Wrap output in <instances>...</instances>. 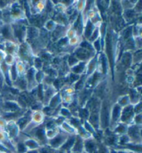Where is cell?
Returning <instances> with one entry per match:
<instances>
[{
	"label": "cell",
	"instance_id": "6da1fadb",
	"mask_svg": "<svg viewBox=\"0 0 142 153\" xmlns=\"http://www.w3.org/2000/svg\"><path fill=\"white\" fill-rule=\"evenodd\" d=\"M100 119H101V124L103 128H107L110 123V106L108 102L105 101L103 103L101 112H100Z\"/></svg>",
	"mask_w": 142,
	"mask_h": 153
},
{
	"label": "cell",
	"instance_id": "7a4b0ae2",
	"mask_svg": "<svg viewBox=\"0 0 142 153\" xmlns=\"http://www.w3.org/2000/svg\"><path fill=\"white\" fill-rule=\"evenodd\" d=\"M106 47H107V52H108V58L110 59L111 66L113 67V53H112V46L111 43L110 36L108 35L106 38Z\"/></svg>",
	"mask_w": 142,
	"mask_h": 153
},
{
	"label": "cell",
	"instance_id": "3957f363",
	"mask_svg": "<svg viewBox=\"0 0 142 153\" xmlns=\"http://www.w3.org/2000/svg\"><path fill=\"white\" fill-rule=\"evenodd\" d=\"M133 115V111H132V107H128L126 108L125 110H124V111L122 114V117L121 119L123 121H128L132 118Z\"/></svg>",
	"mask_w": 142,
	"mask_h": 153
},
{
	"label": "cell",
	"instance_id": "277c9868",
	"mask_svg": "<svg viewBox=\"0 0 142 153\" xmlns=\"http://www.w3.org/2000/svg\"><path fill=\"white\" fill-rule=\"evenodd\" d=\"M121 114V108L119 105H115L114 107L113 112H112V119L113 121H117L120 117Z\"/></svg>",
	"mask_w": 142,
	"mask_h": 153
},
{
	"label": "cell",
	"instance_id": "5b68a950",
	"mask_svg": "<svg viewBox=\"0 0 142 153\" xmlns=\"http://www.w3.org/2000/svg\"><path fill=\"white\" fill-rule=\"evenodd\" d=\"M64 139H65L64 137L58 136V137H56V138L52 140L50 143H51V146L56 148V147H58V146H60V144L62 143V141H63V140H64Z\"/></svg>",
	"mask_w": 142,
	"mask_h": 153
},
{
	"label": "cell",
	"instance_id": "8992f818",
	"mask_svg": "<svg viewBox=\"0 0 142 153\" xmlns=\"http://www.w3.org/2000/svg\"><path fill=\"white\" fill-rule=\"evenodd\" d=\"M83 150V144H82V141L80 138L78 137L76 139V144H75V147H74V151L80 152H81Z\"/></svg>",
	"mask_w": 142,
	"mask_h": 153
},
{
	"label": "cell",
	"instance_id": "52a82bcc",
	"mask_svg": "<svg viewBox=\"0 0 142 153\" xmlns=\"http://www.w3.org/2000/svg\"><path fill=\"white\" fill-rule=\"evenodd\" d=\"M95 144L92 141H87L86 142V150L89 153H93L94 151Z\"/></svg>",
	"mask_w": 142,
	"mask_h": 153
},
{
	"label": "cell",
	"instance_id": "ba28073f",
	"mask_svg": "<svg viewBox=\"0 0 142 153\" xmlns=\"http://www.w3.org/2000/svg\"><path fill=\"white\" fill-rule=\"evenodd\" d=\"M74 141H75V138H74V137H72L71 139H69V141H67V143H65L64 146H63V148H62L64 150H68L69 148H70L71 146H73Z\"/></svg>",
	"mask_w": 142,
	"mask_h": 153
},
{
	"label": "cell",
	"instance_id": "9c48e42d",
	"mask_svg": "<svg viewBox=\"0 0 142 153\" xmlns=\"http://www.w3.org/2000/svg\"><path fill=\"white\" fill-rule=\"evenodd\" d=\"M93 30V25H91L90 22H89L86 27V31H85V36L86 37H89L91 36Z\"/></svg>",
	"mask_w": 142,
	"mask_h": 153
},
{
	"label": "cell",
	"instance_id": "30bf717a",
	"mask_svg": "<svg viewBox=\"0 0 142 153\" xmlns=\"http://www.w3.org/2000/svg\"><path fill=\"white\" fill-rule=\"evenodd\" d=\"M138 132V129H137L136 127H132V128L130 129V130H129V134L134 138V137H137L139 136Z\"/></svg>",
	"mask_w": 142,
	"mask_h": 153
},
{
	"label": "cell",
	"instance_id": "8fae6325",
	"mask_svg": "<svg viewBox=\"0 0 142 153\" xmlns=\"http://www.w3.org/2000/svg\"><path fill=\"white\" fill-rule=\"evenodd\" d=\"M83 69H84V64L83 63H82V64L78 65V66H76V67H74L73 70L74 71L76 72V73H80V72H81L83 70Z\"/></svg>",
	"mask_w": 142,
	"mask_h": 153
},
{
	"label": "cell",
	"instance_id": "7c38bea8",
	"mask_svg": "<svg viewBox=\"0 0 142 153\" xmlns=\"http://www.w3.org/2000/svg\"><path fill=\"white\" fill-rule=\"evenodd\" d=\"M80 52H77V56L79 57V58H81L82 59H85L87 57V53L86 51H83V50L80 49Z\"/></svg>",
	"mask_w": 142,
	"mask_h": 153
},
{
	"label": "cell",
	"instance_id": "4fadbf2b",
	"mask_svg": "<svg viewBox=\"0 0 142 153\" xmlns=\"http://www.w3.org/2000/svg\"><path fill=\"white\" fill-rule=\"evenodd\" d=\"M36 136L41 140L44 139V138H45V134H44L43 130H38V131H37Z\"/></svg>",
	"mask_w": 142,
	"mask_h": 153
},
{
	"label": "cell",
	"instance_id": "5bb4252c",
	"mask_svg": "<svg viewBox=\"0 0 142 153\" xmlns=\"http://www.w3.org/2000/svg\"><path fill=\"white\" fill-rule=\"evenodd\" d=\"M27 145L28 146H29L30 148H36L38 146V144H37L34 141H28Z\"/></svg>",
	"mask_w": 142,
	"mask_h": 153
},
{
	"label": "cell",
	"instance_id": "9a60e30c",
	"mask_svg": "<svg viewBox=\"0 0 142 153\" xmlns=\"http://www.w3.org/2000/svg\"><path fill=\"white\" fill-rule=\"evenodd\" d=\"M6 105H7L8 108H9L10 110H17V106L15 103H12V102H7Z\"/></svg>",
	"mask_w": 142,
	"mask_h": 153
},
{
	"label": "cell",
	"instance_id": "2e32d148",
	"mask_svg": "<svg viewBox=\"0 0 142 153\" xmlns=\"http://www.w3.org/2000/svg\"><path fill=\"white\" fill-rule=\"evenodd\" d=\"M106 59L105 57L103 58V70L104 74L106 73L107 71V64H106Z\"/></svg>",
	"mask_w": 142,
	"mask_h": 153
},
{
	"label": "cell",
	"instance_id": "e0dca14e",
	"mask_svg": "<svg viewBox=\"0 0 142 153\" xmlns=\"http://www.w3.org/2000/svg\"><path fill=\"white\" fill-rule=\"evenodd\" d=\"M80 116H81L83 118H87L88 117V111L86 110H80Z\"/></svg>",
	"mask_w": 142,
	"mask_h": 153
},
{
	"label": "cell",
	"instance_id": "ac0fdd59",
	"mask_svg": "<svg viewBox=\"0 0 142 153\" xmlns=\"http://www.w3.org/2000/svg\"><path fill=\"white\" fill-rule=\"evenodd\" d=\"M18 150H19V152H21V153L25 152V150H26L25 146H24L22 143L19 144V145H18Z\"/></svg>",
	"mask_w": 142,
	"mask_h": 153
},
{
	"label": "cell",
	"instance_id": "d6986e66",
	"mask_svg": "<svg viewBox=\"0 0 142 153\" xmlns=\"http://www.w3.org/2000/svg\"><path fill=\"white\" fill-rule=\"evenodd\" d=\"M125 130H126V128H125V126H122V125L119 126V127H118V128L117 129V132H121V133H123V132H125Z\"/></svg>",
	"mask_w": 142,
	"mask_h": 153
},
{
	"label": "cell",
	"instance_id": "ffe728a7",
	"mask_svg": "<svg viewBox=\"0 0 142 153\" xmlns=\"http://www.w3.org/2000/svg\"><path fill=\"white\" fill-rule=\"evenodd\" d=\"M3 35L4 37H8V34H9V32H8V27H4L3 28Z\"/></svg>",
	"mask_w": 142,
	"mask_h": 153
},
{
	"label": "cell",
	"instance_id": "44dd1931",
	"mask_svg": "<svg viewBox=\"0 0 142 153\" xmlns=\"http://www.w3.org/2000/svg\"><path fill=\"white\" fill-rule=\"evenodd\" d=\"M95 60H93L92 62H91V63H90V65H89V73H90V72H91L93 71V69L94 68V65H95Z\"/></svg>",
	"mask_w": 142,
	"mask_h": 153
},
{
	"label": "cell",
	"instance_id": "7402d4cb",
	"mask_svg": "<svg viewBox=\"0 0 142 153\" xmlns=\"http://www.w3.org/2000/svg\"><path fill=\"white\" fill-rule=\"evenodd\" d=\"M120 140H121V143H125L128 141V138L127 137L123 136V137H121V139H120Z\"/></svg>",
	"mask_w": 142,
	"mask_h": 153
},
{
	"label": "cell",
	"instance_id": "603a6c76",
	"mask_svg": "<svg viewBox=\"0 0 142 153\" xmlns=\"http://www.w3.org/2000/svg\"><path fill=\"white\" fill-rule=\"evenodd\" d=\"M76 62H77V60H76V58H73V57H71V58H69V65H73Z\"/></svg>",
	"mask_w": 142,
	"mask_h": 153
},
{
	"label": "cell",
	"instance_id": "cb8c5ba5",
	"mask_svg": "<svg viewBox=\"0 0 142 153\" xmlns=\"http://www.w3.org/2000/svg\"><path fill=\"white\" fill-rule=\"evenodd\" d=\"M71 123H73L74 126H78V125H79V121H78V119H72Z\"/></svg>",
	"mask_w": 142,
	"mask_h": 153
},
{
	"label": "cell",
	"instance_id": "d4e9b609",
	"mask_svg": "<svg viewBox=\"0 0 142 153\" xmlns=\"http://www.w3.org/2000/svg\"><path fill=\"white\" fill-rule=\"evenodd\" d=\"M98 153H108V151H107V149L105 147H101L99 149V151Z\"/></svg>",
	"mask_w": 142,
	"mask_h": 153
},
{
	"label": "cell",
	"instance_id": "484cf974",
	"mask_svg": "<svg viewBox=\"0 0 142 153\" xmlns=\"http://www.w3.org/2000/svg\"><path fill=\"white\" fill-rule=\"evenodd\" d=\"M85 127H86V129L87 130L91 131V132H93V129H92V128H91V126H89V124L86 123H85Z\"/></svg>",
	"mask_w": 142,
	"mask_h": 153
},
{
	"label": "cell",
	"instance_id": "4316f807",
	"mask_svg": "<svg viewBox=\"0 0 142 153\" xmlns=\"http://www.w3.org/2000/svg\"><path fill=\"white\" fill-rule=\"evenodd\" d=\"M95 47H96V48H97V50H100V45L99 41H97V42H95Z\"/></svg>",
	"mask_w": 142,
	"mask_h": 153
},
{
	"label": "cell",
	"instance_id": "83f0119b",
	"mask_svg": "<svg viewBox=\"0 0 142 153\" xmlns=\"http://www.w3.org/2000/svg\"><path fill=\"white\" fill-rule=\"evenodd\" d=\"M42 87H41V85H40V87H39V97H40V98H42Z\"/></svg>",
	"mask_w": 142,
	"mask_h": 153
},
{
	"label": "cell",
	"instance_id": "f1b7e54d",
	"mask_svg": "<svg viewBox=\"0 0 142 153\" xmlns=\"http://www.w3.org/2000/svg\"><path fill=\"white\" fill-rule=\"evenodd\" d=\"M62 113L63 114H65V116H68L69 115V112L68 111H67V110H62Z\"/></svg>",
	"mask_w": 142,
	"mask_h": 153
},
{
	"label": "cell",
	"instance_id": "f546056e",
	"mask_svg": "<svg viewBox=\"0 0 142 153\" xmlns=\"http://www.w3.org/2000/svg\"><path fill=\"white\" fill-rule=\"evenodd\" d=\"M136 119H137V123H141V115H139V116H137V118H136Z\"/></svg>",
	"mask_w": 142,
	"mask_h": 153
},
{
	"label": "cell",
	"instance_id": "4dcf8cb0",
	"mask_svg": "<svg viewBox=\"0 0 142 153\" xmlns=\"http://www.w3.org/2000/svg\"><path fill=\"white\" fill-rule=\"evenodd\" d=\"M15 67H13V78H15L16 77V73H15Z\"/></svg>",
	"mask_w": 142,
	"mask_h": 153
},
{
	"label": "cell",
	"instance_id": "1f68e13d",
	"mask_svg": "<svg viewBox=\"0 0 142 153\" xmlns=\"http://www.w3.org/2000/svg\"><path fill=\"white\" fill-rule=\"evenodd\" d=\"M97 35H98V31H97V30H96L94 33V37H93V38L91 39V40H94V39H95L96 38H97Z\"/></svg>",
	"mask_w": 142,
	"mask_h": 153
},
{
	"label": "cell",
	"instance_id": "d6a6232c",
	"mask_svg": "<svg viewBox=\"0 0 142 153\" xmlns=\"http://www.w3.org/2000/svg\"><path fill=\"white\" fill-rule=\"evenodd\" d=\"M41 153H49V152L46 149H42L41 150Z\"/></svg>",
	"mask_w": 142,
	"mask_h": 153
},
{
	"label": "cell",
	"instance_id": "836d02e7",
	"mask_svg": "<svg viewBox=\"0 0 142 153\" xmlns=\"http://www.w3.org/2000/svg\"><path fill=\"white\" fill-rule=\"evenodd\" d=\"M27 153H38V152H37V151H30V152H28Z\"/></svg>",
	"mask_w": 142,
	"mask_h": 153
},
{
	"label": "cell",
	"instance_id": "e575fe53",
	"mask_svg": "<svg viewBox=\"0 0 142 153\" xmlns=\"http://www.w3.org/2000/svg\"><path fill=\"white\" fill-rule=\"evenodd\" d=\"M111 153H117V152H116L115 151H114V150H112V151H111Z\"/></svg>",
	"mask_w": 142,
	"mask_h": 153
},
{
	"label": "cell",
	"instance_id": "d590c367",
	"mask_svg": "<svg viewBox=\"0 0 142 153\" xmlns=\"http://www.w3.org/2000/svg\"><path fill=\"white\" fill-rule=\"evenodd\" d=\"M75 153H76V152H75Z\"/></svg>",
	"mask_w": 142,
	"mask_h": 153
}]
</instances>
